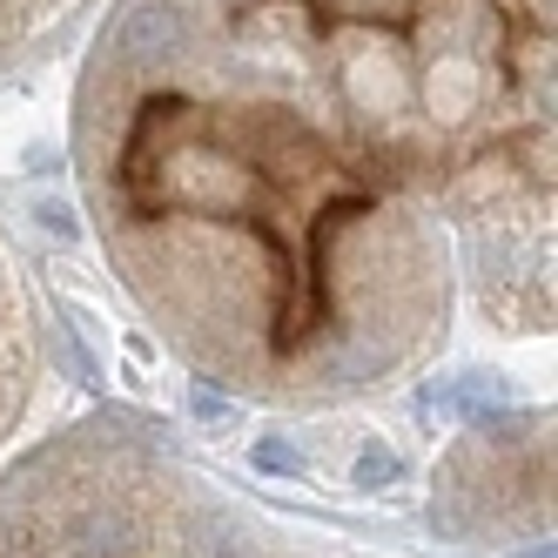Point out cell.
I'll return each mask as SVG.
<instances>
[{
    "instance_id": "obj_1",
    "label": "cell",
    "mask_w": 558,
    "mask_h": 558,
    "mask_svg": "<svg viewBox=\"0 0 558 558\" xmlns=\"http://www.w3.org/2000/svg\"><path fill=\"white\" fill-rule=\"evenodd\" d=\"M101 243L195 371L324 404L551 324V0H114L74 114Z\"/></svg>"
},
{
    "instance_id": "obj_2",
    "label": "cell",
    "mask_w": 558,
    "mask_h": 558,
    "mask_svg": "<svg viewBox=\"0 0 558 558\" xmlns=\"http://www.w3.org/2000/svg\"><path fill=\"white\" fill-rule=\"evenodd\" d=\"M0 558H356L222 498L135 424H82L0 477Z\"/></svg>"
},
{
    "instance_id": "obj_3",
    "label": "cell",
    "mask_w": 558,
    "mask_h": 558,
    "mask_svg": "<svg viewBox=\"0 0 558 558\" xmlns=\"http://www.w3.org/2000/svg\"><path fill=\"white\" fill-rule=\"evenodd\" d=\"M27 390H34V324H27V303L14 283V263L0 250V437L21 417Z\"/></svg>"
},
{
    "instance_id": "obj_4",
    "label": "cell",
    "mask_w": 558,
    "mask_h": 558,
    "mask_svg": "<svg viewBox=\"0 0 558 558\" xmlns=\"http://www.w3.org/2000/svg\"><path fill=\"white\" fill-rule=\"evenodd\" d=\"M74 14H82V0H0V82L41 54Z\"/></svg>"
}]
</instances>
